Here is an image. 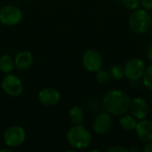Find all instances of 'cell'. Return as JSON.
<instances>
[{"label": "cell", "mask_w": 152, "mask_h": 152, "mask_svg": "<svg viewBox=\"0 0 152 152\" xmlns=\"http://www.w3.org/2000/svg\"><path fill=\"white\" fill-rule=\"evenodd\" d=\"M69 118L74 125H81L85 118L84 110L79 106H73L69 110Z\"/></svg>", "instance_id": "5bb4252c"}, {"label": "cell", "mask_w": 152, "mask_h": 152, "mask_svg": "<svg viewBox=\"0 0 152 152\" xmlns=\"http://www.w3.org/2000/svg\"><path fill=\"white\" fill-rule=\"evenodd\" d=\"M14 60L12 56L8 54H4L0 58V70L3 73L9 74L14 69Z\"/></svg>", "instance_id": "2e32d148"}, {"label": "cell", "mask_w": 152, "mask_h": 152, "mask_svg": "<svg viewBox=\"0 0 152 152\" xmlns=\"http://www.w3.org/2000/svg\"><path fill=\"white\" fill-rule=\"evenodd\" d=\"M120 126L123 129L126 131H132L134 130L137 125V119L132 116V115H127L126 113L121 116V118L119 120Z\"/></svg>", "instance_id": "9a60e30c"}, {"label": "cell", "mask_w": 152, "mask_h": 152, "mask_svg": "<svg viewBox=\"0 0 152 152\" xmlns=\"http://www.w3.org/2000/svg\"><path fill=\"white\" fill-rule=\"evenodd\" d=\"M141 5L143 7V9L149 11L152 10V0H140Z\"/></svg>", "instance_id": "7402d4cb"}, {"label": "cell", "mask_w": 152, "mask_h": 152, "mask_svg": "<svg viewBox=\"0 0 152 152\" xmlns=\"http://www.w3.org/2000/svg\"><path fill=\"white\" fill-rule=\"evenodd\" d=\"M12 150H9V149H4V150H0V151H11Z\"/></svg>", "instance_id": "484cf974"}, {"label": "cell", "mask_w": 152, "mask_h": 152, "mask_svg": "<svg viewBox=\"0 0 152 152\" xmlns=\"http://www.w3.org/2000/svg\"><path fill=\"white\" fill-rule=\"evenodd\" d=\"M142 83L149 90L152 91V63L149 65L142 76Z\"/></svg>", "instance_id": "e0dca14e"}, {"label": "cell", "mask_w": 152, "mask_h": 152, "mask_svg": "<svg viewBox=\"0 0 152 152\" xmlns=\"http://www.w3.org/2000/svg\"><path fill=\"white\" fill-rule=\"evenodd\" d=\"M129 110L131 111V115L134 116L136 119L142 120L147 117L150 107L146 100L142 97H136L131 101Z\"/></svg>", "instance_id": "8fae6325"}, {"label": "cell", "mask_w": 152, "mask_h": 152, "mask_svg": "<svg viewBox=\"0 0 152 152\" xmlns=\"http://www.w3.org/2000/svg\"><path fill=\"white\" fill-rule=\"evenodd\" d=\"M21 10L15 5H5L0 9V22L5 26H15L22 20Z\"/></svg>", "instance_id": "8992f818"}, {"label": "cell", "mask_w": 152, "mask_h": 152, "mask_svg": "<svg viewBox=\"0 0 152 152\" xmlns=\"http://www.w3.org/2000/svg\"><path fill=\"white\" fill-rule=\"evenodd\" d=\"M96 73H97L96 74V79H97V81H98L99 84L104 85V84L109 83V81L110 79V72L109 71L101 69Z\"/></svg>", "instance_id": "d6986e66"}, {"label": "cell", "mask_w": 152, "mask_h": 152, "mask_svg": "<svg viewBox=\"0 0 152 152\" xmlns=\"http://www.w3.org/2000/svg\"><path fill=\"white\" fill-rule=\"evenodd\" d=\"M82 62L86 70L90 72H97L102 67L103 59L98 51L89 49L84 53Z\"/></svg>", "instance_id": "ba28073f"}, {"label": "cell", "mask_w": 152, "mask_h": 152, "mask_svg": "<svg viewBox=\"0 0 152 152\" xmlns=\"http://www.w3.org/2000/svg\"><path fill=\"white\" fill-rule=\"evenodd\" d=\"M124 76L130 81H137L142 77L146 66L145 62L140 58H132L125 65Z\"/></svg>", "instance_id": "277c9868"}, {"label": "cell", "mask_w": 152, "mask_h": 152, "mask_svg": "<svg viewBox=\"0 0 152 152\" xmlns=\"http://www.w3.org/2000/svg\"><path fill=\"white\" fill-rule=\"evenodd\" d=\"M69 144L76 150H84L92 142V134L88 129L82 125H74L67 133Z\"/></svg>", "instance_id": "7a4b0ae2"}, {"label": "cell", "mask_w": 152, "mask_h": 152, "mask_svg": "<svg viewBox=\"0 0 152 152\" xmlns=\"http://www.w3.org/2000/svg\"><path fill=\"white\" fill-rule=\"evenodd\" d=\"M128 24L132 31L136 34L148 32L152 26L151 15L145 9H136L129 16Z\"/></svg>", "instance_id": "3957f363"}, {"label": "cell", "mask_w": 152, "mask_h": 152, "mask_svg": "<svg viewBox=\"0 0 152 152\" xmlns=\"http://www.w3.org/2000/svg\"><path fill=\"white\" fill-rule=\"evenodd\" d=\"M26 138L24 129L20 126H12L8 127L4 134V144L9 148H15L20 146Z\"/></svg>", "instance_id": "5b68a950"}, {"label": "cell", "mask_w": 152, "mask_h": 152, "mask_svg": "<svg viewBox=\"0 0 152 152\" xmlns=\"http://www.w3.org/2000/svg\"><path fill=\"white\" fill-rule=\"evenodd\" d=\"M142 151L144 152H152V141L146 142V145L144 146Z\"/></svg>", "instance_id": "603a6c76"}, {"label": "cell", "mask_w": 152, "mask_h": 152, "mask_svg": "<svg viewBox=\"0 0 152 152\" xmlns=\"http://www.w3.org/2000/svg\"><path fill=\"white\" fill-rule=\"evenodd\" d=\"M2 88L4 92L12 97H17L23 91V84L19 77L13 74H7L2 80Z\"/></svg>", "instance_id": "52a82bcc"}, {"label": "cell", "mask_w": 152, "mask_h": 152, "mask_svg": "<svg viewBox=\"0 0 152 152\" xmlns=\"http://www.w3.org/2000/svg\"><path fill=\"white\" fill-rule=\"evenodd\" d=\"M134 130L140 141L143 142L152 141V121L145 118L140 120Z\"/></svg>", "instance_id": "7c38bea8"}, {"label": "cell", "mask_w": 152, "mask_h": 152, "mask_svg": "<svg viewBox=\"0 0 152 152\" xmlns=\"http://www.w3.org/2000/svg\"><path fill=\"white\" fill-rule=\"evenodd\" d=\"M131 99L129 95L118 89L108 92L102 100V107L106 112L113 116H122L130 108Z\"/></svg>", "instance_id": "6da1fadb"}, {"label": "cell", "mask_w": 152, "mask_h": 152, "mask_svg": "<svg viewBox=\"0 0 152 152\" xmlns=\"http://www.w3.org/2000/svg\"><path fill=\"white\" fill-rule=\"evenodd\" d=\"M37 99L42 105L51 107L56 105L60 102L61 94L53 87H45L38 93Z\"/></svg>", "instance_id": "30bf717a"}, {"label": "cell", "mask_w": 152, "mask_h": 152, "mask_svg": "<svg viewBox=\"0 0 152 152\" xmlns=\"http://www.w3.org/2000/svg\"><path fill=\"white\" fill-rule=\"evenodd\" d=\"M107 152H128V149L122 146H113L108 149Z\"/></svg>", "instance_id": "44dd1931"}, {"label": "cell", "mask_w": 152, "mask_h": 152, "mask_svg": "<svg viewBox=\"0 0 152 152\" xmlns=\"http://www.w3.org/2000/svg\"><path fill=\"white\" fill-rule=\"evenodd\" d=\"M28 1H30V0H28Z\"/></svg>", "instance_id": "4316f807"}, {"label": "cell", "mask_w": 152, "mask_h": 152, "mask_svg": "<svg viewBox=\"0 0 152 152\" xmlns=\"http://www.w3.org/2000/svg\"><path fill=\"white\" fill-rule=\"evenodd\" d=\"M140 147L138 146V145H136V144H134V145H132L129 149H128V152H138L140 151Z\"/></svg>", "instance_id": "cb8c5ba5"}, {"label": "cell", "mask_w": 152, "mask_h": 152, "mask_svg": "<svg viewBox=\"0 0 152 152\" xmlns=\"http://www.w3.org/2000/svg\"><path fill=\"white\" fill-rule=\"evenodd\" d=\"M112 126V119L110 114L108 112H99L95 115L93 121L94 131L98 134H106L110 132Z\"/></svg>", "instance_id": "9c48e42d"}, {"label": "cell", "mask_w": 152, "mask_h": 152, "mask_svg": "<svg viewBox=\"0 0 152 152\" xmlns=\"http://www.w3.org/2000/svg\"><path fill=\"white\" fill-rule=\"evenodd\" d=\"M148 58L150 59L151 61H152V44L150 45V46L148 48Z\"/></svg>", "instance_id": "d4e9b609"}, {"label": "cell", "mask_w": 152, "mask_h": 152, "mask_svg": "<svg viewBox=\"0 0 152 152\" xmlns=\"http://www.w3.org/2000/svg\"><path fill=\"white\" fill-rule=\"evenodd\" d=\"M110 78L114 80H120L124 77V69L121 66L114 65L110 69Z\"/></svg>", "instance_id": "ac0fdd59"}, {"label": "cell", "mask_w": 152, "mask_h": 152, "mask_svg": "<svg viewBox=\"0 0 152 152\" xmlns=\"http://www.w3.org/2000/svg\"><path fill=\"white\" fill-rule=\"evenodd\" d=\"M122 3L126 9L131 11L138 9L141 4L140 0H122Z\"/></svg>", "instance_id": "ffe728a7"}, {"label": "cell", "mask_w": 152, "mask_h": 152, "mask_svg": "<svg viewBox=\"0 0 152 152\" xmlns=\"http://www.w3.org/2000/svg\"><path fill=\"white\" fill-rule=\"evenodd\" d=\"M33 64V55L28 51H21L18 53L14 58L15 68L19 70H26Z\"/></svg>", "instance_id": "4fadbf2b"}]
</instances>
